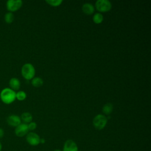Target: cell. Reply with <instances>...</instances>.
<instances>
[{
  "instance_id": "cell-8",
  "label": "cell",
  "mask_w": 151,
  "mask_h": 151,
  "mask_svg": "<svg viewBox=\"0 0 151 151\" xmlns=\"http://www.w3.org/2000/svg\"><path fill=\"white\" fill-rule=\"evenodd\" d=\"M6 122L9 126L16 127L21 123V120L18 116L12 114L7 117Z\"/></svg>"
},
{
  "instance_id": "cell-3",
  "label": "cell",
  "mask_w": 151,
  "mask_h": 151,
  "mask_svg": "<svg viewBox=\"0 0 151 151\" xmlns=\"http://www.w3.org/2000/svg\"><path fill=\"white\" fill-rule=\"evenodd\" d=\"M107 123V117L103 114L96 115L93 120V124L95 129L100 130L105 127Z\"/></svg>"
},
{
  "instance_id": "cell-16",
  "label": "cell",
  "mask_w": 151,
  "mask_h": 151,
  "mask_svg": "<svg viewBox=\"0 0 151 151\" xmlns=\"http://www.w3.org/2000/svg\"><path fill=\"white\" fill-rule=\"evenodd\" d=\"M4 19L7 24H11L14 19V15L12 12H10L6 13L4 17Z\"/></svg>"
},
{
  "instance_id": "cell-20",
  "label": "cell",
  "mask_w": 151,
  "mask_h": 151,
  "mask_svg": "<svg viewBox=\"0 0 151 151\" xmlns=\"http://www.w3.org/2000/svg\"><path fill=\"white\" fill-rule=\"evenodd\" d=\"M4 136V131L2 128H0V139L2 138Z\"/></svg>"
},
{
  "instance_id": "cell-5",
  "label": "cell",
  "mask_w": 151,
  "mask_h": 151,
  "mask_svg": "<svg viewBox=\"0 0 151 151\" xmlns=\"http://www.w3.org/2000/svg\"><path fill=\"white\" fill-rule=\"evenodd\" d=\"M22 5L21 0H9L6 2V8L10 12L18 11Z\"/></svg>"
},
{
  "instance_id": "cell-2",
  "label": "cell",
  "mask_w": 151,
  "mask_h": 151,
  "mask_svg": "<svg viewBox=\"0 0 151 151\" xmlns=\"http://www.w3.org/2000/svg\"><path fill=\"white\" fill-rule=\"evenodd\" d=\"M21 74L22 77L26 80H31L35 74V70L32 64L26 63L21 68Z\"/></svg>"
},
{
  "instance_id": "cell-13",
  "label": "cell",
  "mask_w": 151,
  "mask_h": 151,
  "mask_svg": "<svg viewBox=\"0 0 151 151\" xmlns=\"http://www.w3.org/2000/svg\"><path fill=\"white\" fill-rule=\"evenodd\" d=\"M113 110V106L111 103H108L105 104L103 108H102V111L103 113H104L105 114H110Z\"/></svg>"
},
{
  "instance_id": "cell-18",
  "label": "cell",
  "mask_w": 151,
  "mask_h": 151,
  "mask_svg": "<svg viewBox=\"0 0 151 151\" xmlns=\"http://www.w3.org/2000/svg\"><path fill=\"white\" fill-rule=\"evenodd\" d=\"M45 2L51 6H58L62 4L63 1L62 0H46Z\"/></svg>"
},
{
  "instance_id": "cell-4",
  "label": "cell",
  "mask_w": 151,
  "mask_h": 151,
  "mask_svg": "<svg viewBox=\"0 0 151 151\" xmlns=\"http://www.w3.org/2000/svg\"><path fill=\"white\" fill-rule=\"evenodd\" d=\"M95 7L99 12H106L110 11L112 5L108 0H97L95 3Z\"/></svg>"
},
{
  "instance_id": "cell-19",
  "label": "cell",
  "mask_w": 151,
  "mask_h": 151,
  "mask_svg": "<svg viewBox=\"0 0 151 151\" xmlns=\"http://www.w3.org/2000/svg\"><path fill=\"white\" fill-rule=\"evenodd\" d=\"M37 123L35 122H31L28 124V127L29 130H35L37 128Z\"/></svg>"
},
{
  "instance_id": "cell-10",
  "label": "cell",
  "mask_w": 151,
  "mask_h": 151,
  "mask_svg": "<svg viewBox=\"0 0 151 151\" xmlns=\"http://www.w3.org/2000/svg\"><path fill=\"white\" fill-rule=\"evenodd\" d=\"M82 11L86 15H91L94 12V6L90 3H86L82 6Z\"/></svg>"
},
{
  "instance_id": "cell-14",
  "label": "cell",
  "mask_w": 151,
  "mask_h": 151,
  "mask_svg": "<svg viewBox=\"0 0 151 151\" xmlns=\"http://www.w3.org/2000/svg\"><path fill=\"white\" fill-rule=\"evenodd\" d=\"M31 84L34 87H40L43 84V80L40 77H34L31 80Z\"/></svg>"
},
{
  "instance_id": "cell-7",
  "label": "cell",
  "mask_w": 151,
  "mask_h": 151,
  "mask_svg": "<svg viewBox=\"0 0 151 151\" xmlns=\"http://www.w3.org/2000/svg\"><path fill=\"white\" fill-rule=\"evenodd\" d=\"M28 124L25 123H21L15 127V133L18 137H23L28 133Z\"/></svg>"
},
{
  "instance_id": "cell-23",
  "label": "cell",
  "mask_w": 151,
  "mask_h": 151,
  "mask_svg": "<svg viewBox=\"0 0 151 151\" xmlns=\"http://www.w3.org/2000/svg\"><path fill=\"white\" fill-rule=\"evenodd\" d=\"M54 151H61V150H59V149H56V150H54Z\"/></svg>"
},
{
  "instance_id": "cell-1",
  "label": "cell",
  "mask_w": 151,
  "mask_h": 151,
  "mask_svg": "<svg viewBox=\"0 0 151 151\" xmlns=\"http://www.w3.org/2000/svg\"><path fill=\"white\" fill-rule=\"evenodd\" d=\"M0 98L2 102L9 104L15 101L16 99V93L10 88H5L0 93Z\"/></svg>"
},
{
  "instance_id": "cell-6",
  "label": "cell",
  "mask_w": 151,
  "mask_h": 151,
  "mask_svg": "<svg viewBox=\"0 0 151 151\" xmlns=\"http://www.w3.org/2000/svg\"><path fill=\"white\" fill-rule=\"evenodd\" d=\"M26 140L31 146H37L40 143V136L34 132L28 133L26 136Z\"/></svg>"
},
{
  "instance_id": "cell-17",
  "label": "cell",
  "mask_w": 151,
  "mask_h": 151,
  "mask_svg": "<svg viewBox=\"0 0 151 151\" xmlns=\"http://www.w3.org/2000/svg\"><path fill=\"white\" fill-rule=\"evenodd\" d=\"M27 97V94L24 91H19L16 93V99L19 101H23Z\"/></svg>"
},
{
  "instance_id": "cell-15",
  "label": "cell",
  "mask_w": 151,
  "mask_h": 151,
  "mask_svg": "<svg viewBox=\"0 0 151 151\" xmlns=\"http://www.w3.org/2000/svg\"><path fill=\"white\" fill-rule=\"evenodd\" d=\"M93 22L96 24H99L101 23L103 21V15L100 13H96L94 15L93 17Z\"/></svg>"
},
{
  "instance_id": "cell-11",
  "label": "cell",
  "mask_w": 151,
  "mask_h": 151,
  "mask_svg": "<svg viewBox=\"0 0 151 151\" xmlns=\"http://www.w3.org/2000/svg\"><path fill=\"white\" fill-rule=\"evenodd\" d=\"M9 85L10 88L14 91L18 90L21 86V83L18 78H12L10 79L9 82Z\"/></svg>"
},
{
  "instance_id": "cell-12",
  "label": "cell",
  "mask_w": 151,
  "mask_h": 151,
  "mask_svg": "<svg viewBox=\"0 0 151 151\" xmlns=\"http://www.w3.org/2000/svg\"><path fill=\"white\" fill-rule=\"evenodd\" d=\"M21 120L24 122V123H29L32 120V116L29 112H24L21 114Z\"/></svg>"
},
{
  "instance_id": "cell-21",
  "label": "cell",
  "mask_w": 151,
  "mask_h": 151,
  "mask_svg": "<svg viewBox=\"0 0 151 151\" xmlns=\"http://www.w3.org/2000/svg\"><path fill=\"white\" fill-rule=\"evenodd\" d=\"M45 142V139H40V143H44Z\"/></svg>"
},
{
  "instance_id": "cell-9",
  "label": "cell",
  "mask_w": 151,
  "mask_h": 151,
  "mask_svg": "<svg viewBox=\"0 0 151 151\" xmlns=\"http://www.w3.org/2000/svg\"><path fill=\"white\" fill-rule=\"evenodd\" d=\"M78 147L75 142L68 139L65 141L63 146V151H78Z\"/></svg>"
},
{
  "instance_id": "cell-22",
  "label": "cell",
  "mask_w": 151,
  "mask_h": 151,
  "mask_svg": "<svg viewBox=\"0 0 151 151\" xmlns=\"http://www.w3.org/2000/svg\"><path fill=\"white\" fill-rule=\"evenodd\" d=\"M2 145L1 142H0V151H1V150H2Z\"/></svg>"
}]
</instances>
